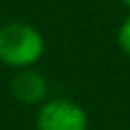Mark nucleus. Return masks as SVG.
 <instances>
[{
    "label": "nucleus",
    "instance_id": "3",
    "mask_svg": "<svg viewBox=\"0 0 130 130\" xmlns=\"http://www.w3.org/2000/svg\"><path fill=\"white\" fill-rule=\"evenodd\" d=\"M10 91L20 104L35 106L41 104L47 95V79L32 67L18 69L10 79Z\"/></svg>",
    "mask_w": 130,
    "mask_h": 130
},
{
    "label": "nucleus",
    "instance_id": "5",
    "mask_svg": "<svg viewBox=\"0 0 130 130\" xmlns=\"http://www.w3.org/2000/svg\"><path fill=\"white\" fill-rule=\"evenodd\" d=\"M122 2H124V4H126V6L130 8V0H122Z\"/></svg>",
    "mask_w": 130,
    "mask_h": 130
},
{
    "label": "nucleus",
    "instance_id": "2",
    "mask_svg": "<svg viewBox=\"0 0 130 130\" xmlns=\"http://www.w3.org/2000/svg\"><path fill=\"white\" fill-rule=\"evenodd\" d=\"M39 130H87V114L71 100L45 102L37 114Z\"/></svg>",
    "mask_w": 130,
    "mask_h": 130
},
{
    "label": "nucleus",
    "instance_id": "4",
    "mask_svg": "<svg viewBox=\"0 0 130 130\" xmlns=\"http://www.w3.org/2000/svg\"><path fill=\"white\" fill-rule=\"evenodd\" d=\"M118 43L122 47V51L130 57V14L124 18V22L120 24V30H118Z\"/></svg>",
    "mask_w": 130,
    "mask_h": 130
},
{
    "label": "nucleus",
    "instance_id": "1",
    "mask_svg": "<svg viewBox=\"0 0 130 130\" xmlns=\"http://www.w3.org/2000/svg\"><path fill=\"white\" fill-rule=\"evenodd\" d=\"M45 51L43 35L28 22H6L0 26V61L26 69L32 67Z\"/></svg>",
    "mask_w": 130,
    "mask_h": 130
}]
</instances>
